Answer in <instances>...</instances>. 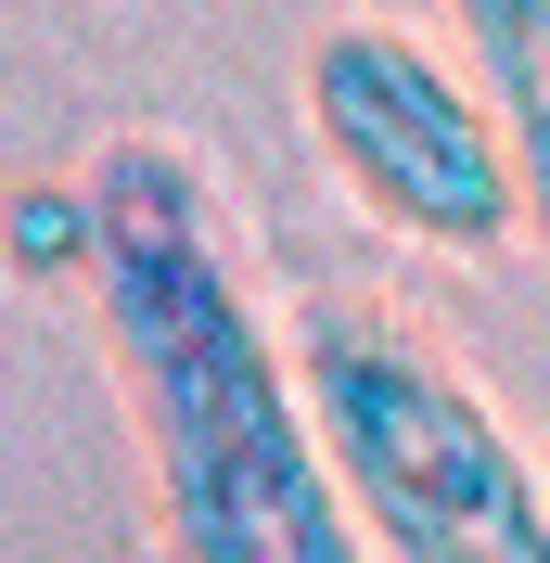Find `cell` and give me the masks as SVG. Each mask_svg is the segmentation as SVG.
Masks as SVG:
<instances>
[{
	"instance_id": "cell-1",
	"label": "cell",
	"mask_w": 550,
	"mask_h": 563,
	"mask_svg": "<svg viewBox=\"0 0 550 563\" xmlns=\"http://www.w3.org/2000/svg\"><path fill=\"white\" fill-rule=\"evenodd\" d=\"M77 192H90L77 282L103 308L116 397L141 422L167 563H384L345 512L308 358H295V333H270V308L231 269L218 179L179 141L129 129L77 167Z\"/></svg>"
},
{
	"instance_id": "cell-2",
	"label": "cell",
	"mask_w": 550,
	"mask_h": 563,
	"mask_svg": "<svg viewBox=\"0 0 550 563\" xmlns=\"http://www.w3.org/2000/svg\"><path fill=\"white\" fill-rule=\"evenodd\" d=\"M295 358H308L345 512L384 563H550V474L436 333L384 308H308Z\"/></svg>"
},
{
	"instance_id": "cell-3",
	"label": "cell",
	"mask_w": 550,
	"mask_h": 563,
	"mask_svg": "<svg viewBox=\"0 0 550 563\" xmlns=\"http://www.w3.org/2000/svg\"><path fill=\"white\" fill-rule=\"evenodd\" d=\"M308 141L320 167L422 256H499L525 231V167L474 65H448L436 38L345 13L308 38Z\"/></svg>"
},
{
	"instance_id": "cell-4",
	"label": "cell",
	"mask_w": 550,
	"mask_h": 563,
	"mask_svg": "<svg viewBox=\"0 0 550 563\" xmlns=\"http://www.w3.org/2000/svg\"><path fill=\"white\" fill-rule=\"evenodd\" d=\"M448 26H461L474 90L499 103V129H513V167H525V244L550 256V0H448Z\"/></svg>"
}]
</instances>
